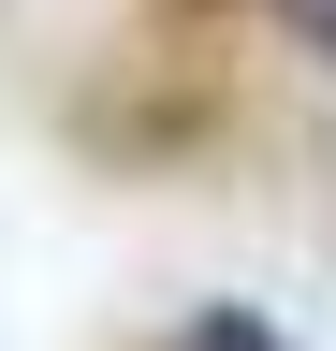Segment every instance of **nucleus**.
Returning a JSON list of instances; mask_svg holds the SVG:
<instances>
[{
  "label": "nucleus",
  "mask_w": 336,
  "mask_h": 351,
  "mask_svg": "<svg viewBox=\"0 0 336 351\" xmlns=\"http://www.w3.org/2000/svg\"><path fill=\"white\" fill-rule=\"evenodd\" d=\"M176 351H292V337L263 322V307H190V322H176Z\"/></svg>",
  "instance_id": "nucleus-1"
},
{
  "label": "nucleus",
  "mask_w": 336,
  "mask_h": 351,
  "mask_svg": "<svg viewBox=\"0 0 336 351\" xmlns=\"http://www.w3.org/2000/svg\"><path fill=\"white\" fill-rule=\"evenodd\" d=\"M263 15H278L292 44H307V59H336V0H263Z\"/></svg>",
  "instance_id": "nucleus-2"
}]
</instances>
